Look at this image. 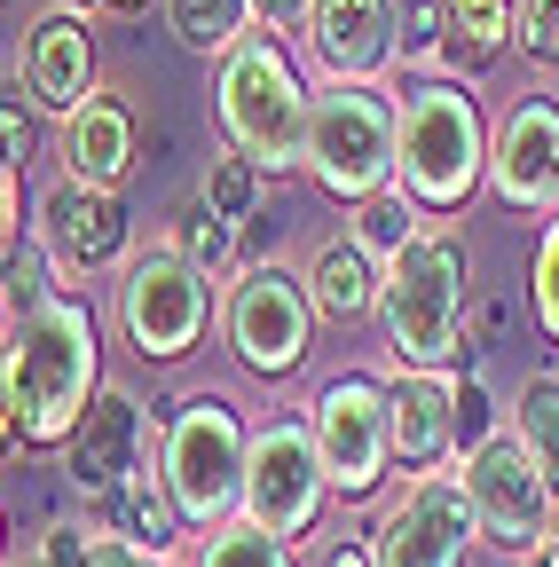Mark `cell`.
<instances>
[{
  "label": "cell",
  "mask_w": 559,
  "mask_h": 567,
  "mask_svg": "<svg viewBox=\"0 0 559 567\" xmlns=\"http://www.w3.org/2000/svg\"><path fill=\"white\" fill-rule=\"evenodd\" d=\"M103 386V331L95 308L80 292H40L17 300V331H9V442L17 450H63L72 425L87 417Z\"/></svg>",
  "instance_id": "1"
},
{
  "label": "cell",
  "mask_w": 559,
  "mask_h": 567,
  "mask_svg": "<svg viewBox=\"0 0 559 567\" xmlns=\"http://www.w3.org/2000/svg\"><path fill=\"white\" fill-rule=\"evenodd\" d=\"M300 40L323 80H379L394 63V0H315Z\"/></svg>",
  "instance_id": "17"
},
{
  "label": "cell",
  "mask_w": 559,
  "mask_h": 567,
  "mask_svg": "<svg viewBox=\"0 0 559 567\" xmlns=\"http://www.w3.org/2000/svg\"><path fill=\"white\" fill-rule=\"evenodd\" d=\"M0 551H9V528H0Z\"/></svg>",
  "instance_id": "42"
},
{
  "label": "cell",
  "mask_w": 559,
  "mask_h": 567,
  "mask_svg": "<svg viewBox=\"0 0 559 567\" xmlns=\"http://www.w3.org/2000/svg\"><path fill=\"white\" fill-rule=\"evenodd\" d=\"M205 205L221 213V221H252L260 213V166L252 158H237V151H214V166H205Z\"/></svg>",
  "instance_id": "29"
},
{
  "label": "cell",
  "mask_w": 559,
  "mask_h": 567,
  "mask_svg": "<svg viewBox=\"0 0 559 567\" xmlns=\"http://www.w3.org/2000/svg\"><path fill=\"white\" fill-rule=\"evenodd\" d=\"M189 567H300V559H292V544H284V536H268V528H252V520L237 513V520H221L214 536L197 544V559H189Z\"/></svg>",
  "instance_id": "27"
},
{
  "label": "cell",
  "mask_w": 559,
  "mask_h": 567,
  "mask_svg": "<svg viewBox=\"0 0 559 567\" xmlns=\"http://www.w3.org/2000/svg\"><path fill=\"white\" fill-rule=\"evenodd\" d=\"M480 544L473 496L457 473H402V488L371 520V559L379 567H465V551Z\"/></svg>",
  "instance_id": "12"
},
{
  "label": "cell",
  "mask_w": 559,
  "mask_h": 567,
  "mask_svg": "<svg viewBox=\"0 0 559 567\" xmlns=\"http://www.w3.org/2000/svg\"><path fill=\"white\" fill-rule=\"evenodd\" d=\"M331 505V473L315 457V434H308V417H268L252 425V450H245V520L268 528V536H315Z\"/></svg>",
  "instance_id": "11"
},
{
  "label": "cell",
  "mask_w": 559,
  "mask_h": 567,
  "mask_svg": "<svg viewBox=\"0 0 559 567\" xmlns=\"http://www.w3.org/2000/svg\"><path fill=\"white\" fill-rule=\"evenodd\" d=\"M386 417H394V465L426 473L434 457L457 450V371H394Z\"/></svg>",
  "instance_id": "18"
},
{
  "label": "cell",
  "mask_w": 559,
  "mask_h": 567,
  "mask_svg": "<svg viewBox=\"0 0 559 567\" xmlns=\"http://www.w3.org/2000/svg\"><path fill=\"white\" fill-rule=\"evenodd\" d=\"M513 434L528 442L536 473H544L551 496H559V379H528V386H520V402H513Z\"/></svg>",
  "instance_id": "26"
},
{
  "label": "cell",
  "mask_w": 559,
  "mask_h": 567,
  "mask_svg": "<svg viewBox=\"0 0 559 567\" xmlns=\"http://www.w3.org/2000/svg\"><path fill=\"white\" fill-rule=\"evenodd\" d=\"M457 481H465V496H473L480 544H497V551H513V559H536V544L551 536L559 496H551V481L536 473V457H528V442L513 434V425H497L488 442H473L465 465H457Z\"/></svg>",
  "instance_id": "10"
},
{
  "label": "cell",
  "mask_w": 559,
  "mask_h": 567,
  "mask_svg": "<svg viewBox=\"0 0 559 567\" xmlns=\"http://www.w3.org/2000/svg\"><path fill=\"white\" fill-rule=\"evenodd\" d=\"M32 151H40V126H32V111H24L17 95H0V166H9V174H24V166H32Z\"/></svg>",
  "instance_id": "32"
},
{
  "label": "cell",
  "mask_w": 559,
  "mask_h": 567,
  "mask_svg": "<svg viewBox=\"0 0 559 567\" xmlns=\"http://www.w3.org/2000/svg\"><path fill=\"white\" fill-rule=\"evenodd\" d=\"M245 450H252V425L221 386H197L158 417V481L174 496L182 528L214 536L221 520H237L245 505Z\"/></svg>",
  "instance_id": "4"
},
{
  "label": "cell",
  "mask_w": 559,
  "mask_h": 567,
  "mask_svg": "<svg viewBox=\"0 0 559 567\" xmlns=\"http://www.w3.org/2000/svg\"><path fill=\"white\" fill-rule=\"evenodd\" d=\"M214 118L237 158H252L260 174H292L308 151V80L284 55V40L245 32L221 63H214Z\"/></svg>",
  "instance_id": "5"
},
{
  "label": "cell",
  "mask_w": 559,
  "mask_h": 567,
  "mask_svg": "<svg viewBox=\"0 0 559 567\" xmlns=\"http://www.w3.org/2000/svg\"><path fill=\"white\" fill-rule=\"evenodd\" d=\"M95 528L118 536V544H134V551H166V544L182 536V513H174V496H166V481H158V457L134 465L118 488L95 496Z\"/></svg>",
  "instance_id": "20"
},
{
  "label": "cell",
  "mask_w": 559,
  "mask_h": 567,
  "mask_svg": "<svg viewBox=\"0 0 559 567\" xmlns=\"http://www.w3.org/2000/svg\"><path fill=\"white\" fill-rule=\"evenodd\" d=\"M166 24L189 55H229L245 32H252V0H166Z\"/></svg>",
  "instance_id": "24"
},
{
  "label": "cell",
  "mask_w": 559,
  "mask_h": 567,
  "mask_svg": "<svg viewBox=\"0 0 559 567\" xmlns=\"http://www.w3.org/2000/svg\"><path fill=\"white\" fill-rule=\"evenodd\" d=\"M126 237H134V221H126L118 189H95V182H72V174L40 189L32 252H40L55 292H80L87 276H103L111 260H126Z\"/></svg>",
  "instance_id": "13"
},
{
  "label": "cell",
  "mask_w": 559,
  "mask_h": 567,
  "mask_svg": "<svg viewBox=\"0 0 559 567\" xmlns=\"http://www.w3.org/2000/svg\"><path fill=\"white\" fill-rule=\"evenodd\" d=\"M513 48H528L536 63H559V0H520V32Z\"/></svg>",
  "instance_id": "33"
},
{
  "label": "cell",
  "mask_w": 559,
  "mask_h": 567,
  "mask_svg": "<svg viewBox=\"0 0 559 567\" xmlns=\"http://www.w3.org/2000/svg\"><path fill=\"white\" fill-rule=\"evenodd\" d=\"M315 300H308V276H292L284 260H252L237 268L229 300H221V339L252 379H292L308 363V339H315Z\"/></svg>",
  "instance_id": "8"
},
{
  "label": "cell",
  "mask_w": 559,
  "mask_h": 567,
  "mask_svg": "<svg viewBox=\"0 0 559 567\" xmlns=\"http://www.w3.org/2000/svg\"><path fill=\"white\" fill-rule=\"evenodd\" d=\"M300 166L315 174L323 197L363 205L394 182V87L379 80H323L308 95V151Z\"/></svg>",
  "instance_id": "6"
},
{
  "label": "cell",
  "mask_w": 559,
  "mask_h": 567,
  "mask_svg": "<svg viewBox=\"0 0 559 567\" xmlns=\"http://www.w3.org/2000/svg\"><path fill=\"white\" fill-rule=\"evenodd\" d=\"M488 189L513 213H559V103L520 95L488 134Z\"/></svg>",
  "instance_id": "15"
},
{
  "label": "cell",
  "mask_w": 559,
  "mask_h": 567,
  "mask_svg": "<svg viewBox=\"0 0 559 567\" xmlns=\"http://www.w3.org/2000/svg\"><path fill=\"white\" fill-rule=\"evenodd\" d=\"M346 237H355L371 260H394L402 245L426 237V205H417L402 182H386L379 197H363V205H355V229H346Z\"/></svg>",
  "instance_id": "23"
},
{
  "label": "cell",
  "mask_w": 559,
  "mask_h": 567,
  "mask_svg": "<svg viewBox=\"0 0 559 567\" xmlns=\"http://www.w3.org/2000/svg\"><path fill=\"white\" fill-rule=\"evenodd\" d=\"M126 347L143 354V363H182V354L205 339L214 323V276L197 260H182L174 245H151L118 268V300H111Z\"/></svg>",
  "instance_id": "7"
},
{
  "label": "cell",
  "mask_w": 559,
  "mask_h": 567,
  "mask_svg": "<svg viewBox=\"0 0 559 567\" xmlns=\"http://www.w3.org/2000/svg\"><path fill=\"white\" fill-rule=\"evenodd\" d=\"M151 457H158V425H151L143 394H134V386H95L87 417L72 425V442H63V473H72V488L95 505L103 488H118L134 465H151Z\"/></svg>",
  "instance_id": "14"
},
{
  "label": "cell",
  "mask_w": 559,
  "mask_h": 567,
  "mask_svg": "<svg viewBox=\"0 0 559 567\" xmlns=\"http://www.w3.org/2000/svg\"><path fill=\"white\" fill-rule=\"evenodd\" d=\"M394 182L426 213H457L488 182V118L473 87L457 80L394 87Z\"/></svg>",
  "instance_id": "3"
},
{
  "label": "cell",
  "mask_w": 559,
  "mask_h": 567,
  "mask_svg": "<svg viewBox=\"0 0 559 567\" xmlns=\"http://www.w3.org/2000/svg\"><path fill=\"white\" fill-rule=\"evenodd\" d=\"M17 213H24V174L0 166V260L17 252Z\"/></svg>",
  "instance_id": "35"
},
{
  "label": "cell",
  "mask_w": 559,
  "mask_h": 567,
  "mask_svg": "<svg viewBox=\"0 0 559 567\" xmlns=\"http://www.w3.org/2000/svg\"><path fill=\"white\" fill-rule=\"evenodd\" d=\"M17 567H48V551H40V544H32V551H24V559H17Z\"/></svg>",
  "instance_id": "41"
},
{
  "label": "cell",
  "mask_w": 559,
  "mask_h": 567,
  "mask_svg": "<svg viewBox=\"0 0 559 567\" xmlns=\"http://www.w3.org/2000/svg\"><path fill=\"white\" fill-rule=\"evenodd\" d=\"M63 9H80V17H95V9H111V17H134V9H151V0H63Z\"/></svg>",
  "instance_id": "39"
},
{
  "label": "cell",
  "mask_w": 559,
  "mask_h": 567,
  "mask_svg": "<svg viewBox=\"0 0 559 567\" xmlns=\"http://www.w3.org/2000/svg\"><path fill=\"white\" fill-rule=\"evenodd\" d=\"M497 434V402H488V386H480V354L465 347V379H457V450H473V442H488Z\"/></svg>",
  "instance_id": "31"
},
{
  "label": "cell",
  "mask_w": 559,
  "mask_h": 567,
  "mask_svg": "<svg viewBox=\"0 0 559 567\" xmlns=\"http://www.w3.org/2000/svg\"><path fill=\"white\" fill-rule=\"evenodd\" d=\"M528 567H559V528H551V536L536 544V559H528Z\"/></svg>",
  "instance_id": "40"
},
{
  "label": "cell",
  "mask_w": 559,
  "mask_h": 567,
  "mask_svg": "<svg viewBox=\"0 0 559 567\" xmlns=\"http://www.w3.org/2000/svg\"><path fill=\"white\" fill-rule=\"evenodd\" d=\"M308 300H315L323 323H355V316H371V308H379V260H371L355 237L315 245V260H308Z\"/></svg>",
  "instance_id": "21"
},
{
  "label": "cell",
  "mask_w": 559,
  "mask_h": 567,
  "mask_svg": "<svg viewBox=\"0 0 559 567\" xmlns=\"http://www.w3.org/2000/svg\"><path fill=\"white\" fill-rule=\"evenodd\" d=\"M449 55V17L442 0H394V63L402 71H426Z\"/></svg>",
  "instance_id": "28"
},
{
  "label": "cell",
  "mask_w": 559,
  "mask_h": 567,
  "mask_svg": "<svg viewBox=\"0 0 559 567\" xmlns=\"http://www.w3.org/2000/svg\"><path fill=\"white\" fill-rule=\"evenodd\" d=\"M528 308H536V331L559 347V221L544 229L536 245V268H528Z\"/></svg>",
  "instance_id": "30"
},
{
  "label": "cell",
  "mask_w": 559,
  "mask_h": 567,
  "mask_svg": "<svg viewBox=\"0 0 559 567\" xmlns=\"http://www.w3.org/2000/svg\"><path fill=\"white\" fill-rule=\"evenodd\" d=\"M442 17H449V63L480 71V63H497L520 32V0H442Z\"/></svg>",
  "instance_id": "22"
},
{
  "label": "cell",
  "mask_w": 559,
  "mask_h": 567,
  "mask_svg": "<svg viewBox=\"0 0 559 567\" xmlns=\"http://www.w3.org/2000/svg\"><path fill=\"white\" fill-rule=\"evenodd\" d=\"M166 245L214 276V268H229V252H237V221H221V213L205 205V189H189L182 213H174V229H166Z\"/></svg>",
  "instance_id": "25"
},
{
  "label": "cell",
  "mask_w": 559,
  "mask_h": 567,
  "mask_svg": "<svg viewBox=\"0 0 559 567\" xmlns=\"http://www.w3.org/2000/svg\"><path fill=\"white\" fill-rule=\"evenodd\" d=\"M17 80L32 95V111L48 118H72L87 95H95V32L80 9H40L24 32H17Z\"/></svg>",
  "instance_id": "16"
},
{
  "label": "cell",
  "mask_w": 559,
  "mask_h": 567,
  "mask_svg": "<svg viewBox=\"0 0 559 567\" xmlns=\"http://www.w3.org/2000/svg\"><path fill=\"white\" fill-rule=\"evenodd\" d=\"M465 316H473V268L457 237L426 229L394 260H379V323H386L394 371H457Z\"/></svg>",
  "instance_id": "2"
},
{
  "label": "cell",
  "mask_w": 559,
  "mask_h": 567,
  "mask_svg": "<svg viewBox=\"0 0 559 567\" xmlns=\"http://www.w3.org/2000/svg\"><path fill=\"white\" fill-rule=\"evenodd\" d=\"M315 567H379V559H371V536H323Z\"/></svg>",
  "instance_id": "36"
},
{
  "label": "cell",
  "mask_w": 559,
  "mask_h": 567,
  "mask_svg": "<svg viewBox=\"0 0 559 567\" xmlns=\"http://www.w3.org/2000/svg\"><path fill=\"white\" fill-rule=\"evenodd\" d=\"M308 9H315V0H252V32H300L308 24Z\"/></svg>",
  "instance_id": "34"
},
{
  "label": "cell",
  "mask_w": 559,
  "mask_h": 567,
  "mask_svg": "<svg viewBox=\"0 0 559 567\" xmlns=\"http://www.w3.org/2000/svg\"><path fill=\"white\" fill-rule=\"evenodd\" d=\"M63 174L72 182H95V189H118L134 174V103L95 87L72 118H63Z\"/></svg>",
  "instance_id": "19"
},
{
  "label": "cell",
  "mask_w": 559,
  "mask_h": 567,
  "mask_svg": "<svg viewBox=\"0 0 559 567\" xmlns=\"http://www.w3.org/2000/svg\"><path fill=\"white\" fill-rule=\"evenodd\" d=\"M87 567H166L158 551H134V544H118V536H95L87 544Z\"/></svg>",
  "instance_id": "37"
},
{
  "label": "cell",
  "mask_w": 559,
  "mask_h": 567,
  "mask_svg": "<svg viewBox=\"0 0 559 567\" xmlns=\"http://www.w3.org/2000/svg\"><path fill=\"white\" fill-rule=\"evenodd\" d=\"M308 434L331 473V496H379L394 473V417H386V379L339 371L308 402Z\"/></svg>",
  "instance_id": "9"
},
{
  "label": "cell",
  "mask_w": 559,
  "mask_h": 567,
  "mask_svg": "<svg viewBox=\"0 0 559 567\" xmlns=\"http://www.w3.org/2000/svg\"><path fill=\"white\" fill-rule=\"evenodd\" d=\"M9 331H17V300L0 292V442H9Z\"/></svg>",
  "instance_id": "38"
}]
</instances>
